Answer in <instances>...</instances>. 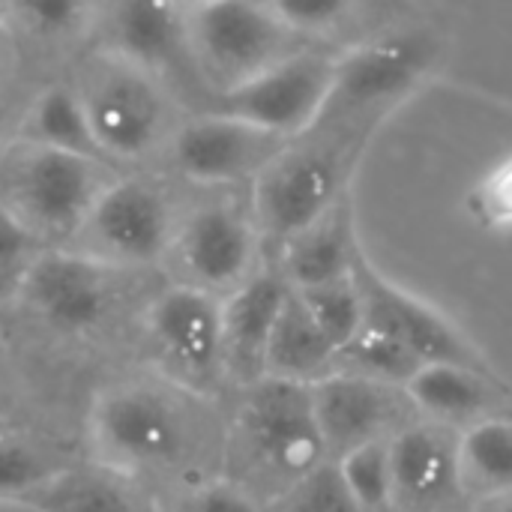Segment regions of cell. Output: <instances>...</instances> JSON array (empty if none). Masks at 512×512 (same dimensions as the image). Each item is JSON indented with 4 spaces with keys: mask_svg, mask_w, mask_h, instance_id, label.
Masks as SVG:
<instances>
[{
    "mask_svg": "<svg viewBox=\"0 0 512 512\" xmlns=\"http://www.w3.org/2000/svg\"><path fill=\"white\" fill-rule=\"evenodd\" d=\"M294 291L300 294L309 315L315 318V324L324 330V336L333 342L336 351L345 342H351L366 321L363 318V297L357 291L354 276H342L333 282H321L312 288H294Z\"/></svg>",
    "mask_w": 512,
    "mask_h": 512,
    "instance_id": "28",
    "label": "cell"
},
{
    "mask_svg": "<svg viewBox=\"0 0 512 512\" xmlns=\"http://www.w3.org/2000/svg\"><path fill=\"white\" fill-rule=\"evenodd\" d=\"M189 186L162 168H123L96 195L72 249L129 273H162Z\"/></svg>",
    "mask_w": 512,
    "mask_h": 512,
    "instance_id": "3",
    "label": "cell"
},
{
    "mask_svg": "<svg viewBox=\"0 0 512 512\" xmlns=\"http://www.w3.org/2000/svg\"><path fill=\"white\" fill-rule=\"evenodd\" d=\"M186 12H192V9H201V6H207V3H213V0H177Z\"/></svg>",
    "mask_w": 512,
    "mask_h": 512,
    "instance_id": "39",
    "label": "cell"
},
{
    "mask_svg": "<svg viewBox=\"0 0 512 512\" xmlns=\"http://www.w3.org/2000/svg\"><path fill=\"white\" fill-rule=\"evenodd\" d=\"M150 273H129L72 246H42L24 264L6 300L18 315L57 339L99 336Z\"/></svg>",
    "mask_w": 512,
    "mask_h": 512,
    "instance_id": "4",
    "label": "cell"
},
{
    "mask_svg": "<svg viewBox=\"0 0 512 512\" xmlns=\"http://www.w3.org/2000/svg\"><path fill=\"white\" fill-rule=\"evenodd\" d=\"M288 138L216 108H189L156 168L189 189H249Z\"/></svg>",
    "mask_w": 512,
    "mask_h": 512,
    "instance_id": "11",
    "label": "cell"
},
{
    "mask_svg": "<svg viewBox=\"0 0 512 512\" xmlns=\"http://www.w3.org/2000/svg\"><path fill=\"white\" fill-rule=\"evenodd\" d=\"M186 36L198 105L315 45L291 30L270 0H213L189 12Z\"/></svg>",
    "mask_w": 512,
    "mask_h": 512,
    "instance_id": "7",
    "label": "cell"
},
{
    "mask_svg": "<svg viewBox=\"0 0 512 512\" xmlns=\"http://www.w3.org/2000/svg\"><path fill=\"white\" fill-rule=\"evenodd\" d=\"M381 3H387L390 9H399V12H411L414 9V0H381Z\"/></svg>",
    "mask_w": 512,
    "mask_h": 512,
    "instance_id": "38",
    "label": "cell"
},
{
    "mask_svg": "<svg viewBox=\"0 0 512 512\" xmlns=\"http://www.w3.org/2000/svg\"><path fill=\"white\" fill-rule=\"evenodd\" d=\"M384 123L378 117L315 120L285 141L249 186V204L267 255L351 192L357 168Z\"/></svg>",
    "mask_w": 512,
    "mask_h": 512,
    "instance_id": "2",
    "label": "cell"
},
{
    "mask_svg": "<svg viewBox=\"0 0 512 512\" xmlns=\"http://www.w3.org/2000/svg\"><path fill=\"white\" fill-rule=\"evenodd\" d=\"M393 447V504L429 512L462 492L459 432L441 423H408L390 441Z\"/></svg>",
    "mask_w": 512,
    "mask_h": 512,
    "instance_id": "19",
    "label": "cell"
},
{
    "mask_svg": "<svg viewBox=\"0 0 512 512\" xmlns=\"http://www.w3.org/2000/svg\"><path fill=\"white\" fill-rule=\"evenodd\" d=\"M21 69L33 78L63 72L96 36L99 0H3Z\"/></svg>",
    "mask_w": 512,
    "mask_h": 512,
    "instance_id": "18",
    "label": "cell"
},
{
    "mask_svg": "<svg viewBox=\"0 0 512 512\" xmlns=\"http://www.w3.org/2000/svg\"><path fill=\"white\" fill-rule=\"evenodd\" d=\"M276 15L306 39H321L354 18L360 0H270Z\"/></svg>",
    "mask_w": 512,
    "mask_h": 512,
    "instance_id": "32",
    "label": "cell"
},
{
    "mask_svg": "<svg viewBox=\"0 0 512 512\" xmlns=\"http://www.w3.org/2000/svg\"><path fill=\"white\" fill-rule=\"evenodd\" d=\"M132 477L105 468H57L27 492H21L12 504L33 512H147L141 510Z\"/></svg>",
    "mask_w": 512,
    "mask_h": 512,
    "instance_id": "22",
    "label": "cell"
},
{
    "mask_svg": "<svg viewBox=\"0 0 512 512\" xmlns=\"http://www.w3.org/2000/svg\"><path fill=\"white\" fill-rule=\"evenodd\" d=\"M405 393L417 414L456 432L495 414H512V390L498 372L459 363H426L405 384Z\"/></svg>",
    "mask_w": 512,
    "mask_h": 512,
    "instance_id": "20",
    "label": "cell"
},
{
    "mask_svg": "<svg viewBox=\"0 0 512 512\" xmlns=\"http://www.w3.org/2000/svg\"><path fill=\"white\" fill-rule=\"evenodd\" d=\"M180 512H261V507L246 486L234 480H210L183 498Z\"/></svg>",
    "mask_w": 512,
    "mask_h": 512,
    "instance_id": "33",
    "label": "cell"
},
{
    "mask_svg": "<svg viewBox=\"0 0 512 512\" xmlns=\"http://www.w3.org/2000/svg\"><path fill=\"white\" fill-rule=\"evenodd\" d=\"M153 512H156V510H153Z\"/></svg>",
    "mask_w": 512,
    "mask_h": 512,
    "instance_id": "41",
    "label": "cell"
},
{
    "mask_svg": "<svg viewBox=\"0 0 512 512\" xmlns=\"http://www.w3.org/2000/svg\"><path fill=\"white\" fill-rule=\"evenodd\" d=\"M237 444L267 477L297 486L327 462L312 384L273 375L249 384L237 411Z\"/></svg>",
    "mask_w": 512,
    "mask_h": 512,
    "instance_id": "10",
    "label": "cell"
},
{
    "mask_svg": "<svg viewBox=\"0 0 512 512\" xmlns=\"http://www.w3.org/2000/svg\"><path fill=\"white\" fill-rule=\"evenodd\" d=\"M3 384V381H0ZM3 414H6V396H3V390H0V432H6L9 426H6V420H3Z\"/></svg>",
    "mask_w": 512,
    "mask_h": 512,
    "instance_id": "40",
    "label": "cell"
},
{
    "mask_svg": "<svg viewBox=\"0 0 512 512\" xmlns=\"http://www.w3.org/2000/svg\"><path fill=\"white\" fill-rule=\"evenodd\" d=\"M117 171L96 156L15 138L0 150V207L39 246H69Z\"/></svg>",
    "mask_w": 512,
    "mask_h": 512,
    "instance_id": "5",
    "label": "cell"
},
{
    "mask_svg": "<svg viewBox=\"0 0 512 512\" xmlns=\"http://www.w3.org/2000/svg\"><path fill=\"white\" fill-rule=\"evenodd\" d=\"M90 438L99 465L132 477L147 468L177 465L189 453L192 423L168 390L123 381L96 396Z\"/></svg>",
    "mask_w": 512,
    "mask_h": 512,
    "instance_id": "9",
    "label": "cell"
},
{
    "mask_svg": "<svg viewBox=\"0 0 512 512\" xmlns=\"http://www.w3.org/2000/svg\"><path fill=\"white\" fill-rule=\"evenodd\" d=\"M468 210L489 231H512V150L471 189Z\"/></svg>",
    "mask_w": 512,
    "mask_h": 512,
    "instance_id": "31",
    "label": "cell"
},
{
    "mask_svg": "<svg viewBox=\"0 0 512 512\" xmlns=\"http://www.w3.org/2000/svg\"><path fill=\"white\" fill-rule=\"evenodd\" d=\"M441 54L444 39L423 24H405L342 51L315 120H390L438 69Z\"/></svg>",
    "mask_w": 512,
    "mask_h": 512,
    "instance_id": "8",
    "label": "cell"
},
{
    "mask_svg": "<svg viewBox=\"0 0 512 512\" xmlns=\"http://www.w3.org/2000/svg\"><path fill=\"white\" fill-rule=\"evenodd\" d=\"M72 81L96 150L114 168H156L189 99L156 69L108 48L87 45L63 69Z\"/></svg>",
    "mask_w": 512,
    "mask_h": 512,
    "instance_id": "1",
    "label": "cell"
},
{
    "mask_svg": "<svg viewBox=\"0 0 512 512\" xmlns=\"http://www.w3.org/2000/svg\"><path fill=\"white\" fill-rule=\"evenodd\" d=\"M291 282L273 258L231 294L222 297V363L225 375L249 387L267 372V348Z\"/></svg>",
    "mask_w": 512,
    "mask_h": 512,
    "instance_id": "17",
    "label": "cell"
},
{
    "mask_svg": "<svg viewBox=\"0 0 512 512\" xmlns=\"http://www.w3.org/2000/svg\"><path fill=\"white\" fill-rule=\"evenodd\" d=\"M285 512H363L351 489L342 480V471L333 459L321 462L297 486L288 489Z\"/></svg>",
    "mask_w": 512,
    "mask_h": 512,
    "instance_id": "30",
    "label": "cell"
},
{
    "mask_svg": "<svg viewBox=\"0 0 512 512\" xmlns=\"http://www.w3.org/2000/svg\"><path fill=\"white\" fill-rule=\"evenodd\" d=\"M393 438L369 441L339 459H333L342 471L345 486L363 512H384L393 507Z\"/></svg>",
    "mask_w": 512,
    "mask_h": 512,
    "instance_id": "27",
    "label": "cell"
},
{
    "mask_svg": "<svg viewBox=\"0 0 512 512\" xmlns=\"http://www.w3.org/2000/svg\"><path fill=\"white\" fill-rule=\"evenodd\" d=\"M333 369H336L333 342L324 336V330L315 324V318L309 315L300 294L291 288V294L279 312L270 348H267V372L264 375L288 378V381H300V384H318Z\"/></svg>",
    "mask_w": 512,
    "mask_h": 512,
    "instance_id": "24",
    "label": "cell"
},
{
    "mask_svg": "<svg viewBox=\"0 0 512 512\" xmlns=\"http://www.w3.org/2000/svg\"><path fill=\"white\" fill-rule=\"evenodd\" d=\"M423 366L426 363L414 351H408L399 339H393L390 333H384L372 324H363L357 330V336L336 351L333 372H348V375H360V378L405 390V384Z\"/></svg>",
    "mask_w": 512,
    "mask_h": 512,
    "instance_id": "26",
    "label": "cell"
},
{
    "mask_svg": "<svg viewBox=\"0 0 512 512\" xmlns=\"http://www.w3.org/2000/svg\"><path fill=\"white\" fill-rule=\"evenodd\" d=\"M315 417L327 447V459H339L369 441L393 438L408 423L411 399L402 387L378 384L348 372H330L312 384Z\"/></svg>",
    "mask_w": 512,
    "mask_h": 512,
    "instance_id": "16",
    "label": "cell"
},
{
    "mask_svg": "<svg viewBox=\"0 0 512 512\" xmlns=\"http://www.w3.org/2000/svg\"><path fill=\"white\" fill-rule=\"evenodd\" d=\"M336 57V51L309 45L255 78L207 99L204 108H216L282 138H294L315 123L333 84Z\"/></svg>",
    "mask_w": 512,
    "mask_h": 512,
    "instance_id": "13",
    "label": "cell"
},
{
    "mask_svg": "<svg viewBox=\"0 0 512 512\" xmlns=\"http://www.w3.org/2000/svg\"><path fill=\"white\" fill-rule=\"evenodd\" d=\"M186 21L189 12L177 0H99L93 42L156 69L195 108L198 87L189 66Z\"/></svg>",
    "mask_w": 512,
    "mask_h": 512,
    "instance_id": "15",
    "label": "cell"
},
{
    "mask_svg": "<svg viewBox=\"0 0 512 512\" xmlns=\"http://www.w3.org/2000/svg\"><path fill=\"white\" fill-rule=\"evenodd\" d=\"M477 512H512V492H504V495H495V498L480 501Z\"/></svg>",
    "mask_w": 512,
    "mask_h": 512,
    "instance_id": "37",
    "label": "cell"
},
{
    "mask_svg": "<svg viewBox=\"0 0 512 512\" xmlns=\"http://www.w3.org/2000/svg\"><path fill=\"white\" fill-rule=\"evenodd\" d=\"M264 258L267 249L249 204V189H189L162 276L225 297Z\"/></svg>",
    "mask_w": 512,
    "mask_h": 512,
    "instance_id": "6",
    "label": "cell"
},
{
    "mask_svg": "<svg viewBox=\"0 0 512 512\" xmlns=\"http://www.w3.org/2000/svg\"><path fill=\"white\" fill-rule=\"evenodd\" d=\"M363 243L357 234V213L354 195L345 192L333 207H327L318 219L288 237L273 255L291 288H312L321 282H333L351 276L354 258L360 255Z\"/></svg>",
    "mask_w": 512,
    "mask_h": 512,
    "instance_id": "21",
    "label": "cell"
},
{
    "mask_svg": "<svg viewBox=\"0 0 512 512\" xmlns=\"http://www.w3.org/2000/svg\"><path fill=\"white\" fill-rule=\"evenodd\" d=\"M351 276L363 297V324H372L393 339H399L408 351H414L423 363H459L483 372H495L492 363L480 354V348L435 306L390 282L360 249L354 258Z\"/></svg>",
    "mask_w": 512,
    "mask_h": 512,
    "instance_id": "14",
    "label": "cell"
},
{
    "mask_svg": "<svg viewBox=\"0 0 512 512\" xmlns=\"http://www.w3.org/2000/svg\"><path fill=\"white\" fill-rule=\"evenodd\" d=\"M18 138L54 150H69L81 156H99L84 105L66 78V72H54L45 78H36V84L27 93L21 123H18Z\"/></svg>",
    "mask_w": 512,
    "mask_h": 512,
    "instance_id": "23",
    "label": "cell"
},
{
    "mask_svg": "<svg viewBox=\"0 0 512 512\" xmlns=\"http://www.w3.org/2000/svg\"><path fill=\"white\" fill-rule=\"evenodd\" d=\"M462 492L480 501L512 492V414H495L459 432Z\"/></svg>",
    "mask_w": 512,
    "mask_h": 512,
    "instance_id": "25",
    "label": "cell"
},
{
    "mask_svg": "<svg viewBox=\"0 0 512 512\" xmlns=\"http://www.w3.org/2000/svg\"><path fill=\"white\" fill-rule=\"evenodd\" d=\"M3 69H21V60H18V48H15V36H12L9 18H6L3 0H0V72Z\"/></svg>",
    "mask_w": 512,
    "mask_h": 512,
    "instance_id": "36",
    "label": "cell"
},
{
    "mask_svg": "<svg viewBox=\"0 0 512 512\" xmlns=\"http://www.w3.org/2000/svg\"><path fill=\"white\" fill-rule=\"evenodd\" d=\"M138 324L159 366L174 381L207 390L225 375L222 297L165 279L147 294Z\"/></svg>",
    "mask_w": 512,
    "mask_h": 512,
    "instance_id": "12",
    "label": "cell"
},
{
    "mask_svg": "<svg viewBox=\"0 0 512 512\" xmlns=\"http://www.w3.org/2000/svg\"><path fill=\"white\" fill-rule=\"evenodd\" d=\"M33 84H36V78L27 75L24 69L0 72V150L18 138L21 111H24V102H27V93Z\"/></svg>",
    "mask_w": 512,
    "mask_h": 512,
    "instance_id": "35",
    "label": "cell"
},
{
    "mask_svg": "<svg viewBox=\"0 0 512 512\" xmlns=\"http://www.w3.org/2000/svg\"><path fill=\"white\" fill-rule=\"evenodd\" d=\"M42 249L3 207H0V294L6 297L24 264Z\"/></svg>",
    "mask_w": 512,
    "mask_h": 512,
    "instance_id": "34",
    "label": "cell"
},
{
    "mask_svg": "<svg viewBox=\"0 0 512 512\" xmlns=\"http://www.w3.org/2000/svg\"><path fill=\"white\" fill-rule=\"evenodd\" d=\"M60 465L30 438L0 432V501L12 504L21 492L45 480Z\"/></svg>",
    "mask_w": 512,
    "mask_h": 512,
    "instance_id": "29",
    "label": "cell"
}]
</instances>
